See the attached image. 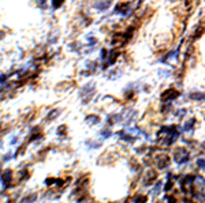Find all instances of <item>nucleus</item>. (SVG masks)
<instances>
[{"instance_id":"3","label":"nucleus","mask_w":205,"mask_h":203,"mask_svg":"<svg viewBox=\"0 0 205 203\" xmlns=\"http://www.w3.org/2000/svg\"><path fill=\"white\" fill-rule=\"evenodd\" d=\"M189 97L191 99H195V101H202V99H205V94L202 91H193V93L189 94Z\"/></svg>"},{"instance_id":"2","label":"nucleus","mask_w":205,"mask_h":203,"mask_svg":"<svg viewBox=\"0 0 205 203\" xmlns=\"http://www.w3.org/2000/svg\"><path fill=\"white\" fill-rule=\"evenodd\" d=\"M175 158L178 162H185L189 160V153L185 150V149H178L175 151Z\"/></svg>"},{"instance_id":"4","label":"nucleus","mask_w":205,"mask_h":203,"mask_svg":"<svg viewBox=\"0 0 205 203\" xmlns=\"http://www.w3.org/2000/svg\"><path fill=\"white\" fill-rule=\"evenodd\" d=\"M157 75L159 76H161V78H168L171 76V72H170L168 70H163V68H160L157 71Z\"/></svg>"},{"instance_id":"1","label":"nucleus","mask_w":205,"mask_h":203,"mask_svg":"<svg viewBox=\"0 0 205 203\" xmlns=\"http://www.w3.org/2000/svg\"><path fill=\"white\" fill-rule=\"evenodd\" d=\"M178 95H179L178 90L170 87V89H167L163 94H161V101H163V102H170V101H172V99L176 98Z\"/></svg>"}]
</instances>
